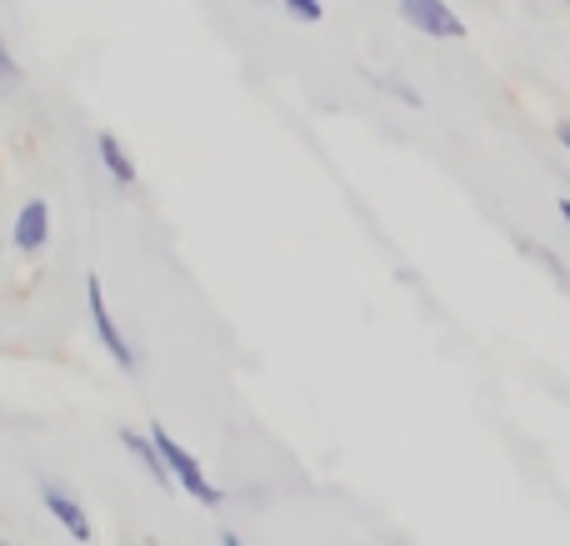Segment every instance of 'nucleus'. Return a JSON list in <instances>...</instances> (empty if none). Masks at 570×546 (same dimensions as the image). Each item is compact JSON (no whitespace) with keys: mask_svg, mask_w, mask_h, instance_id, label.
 Wrapping results in <instances>:
<instances>
[{"mask_svg":"<svg viewBox=\"0 0 570 546\" xmlns=\"http://www.w3.org/2000/svg\"><path fill=\"white\" fill-rule=\"evenodd\" d=\"M266 6H271V0H266Z\"/></svg>","mask_w":570,"mask_h":546,"instance_id":"15","label":"nucleus"},{"mask_svg":"<svg viewBox=\"0 0 570 546\" xmlns=\"http://www.w3.org/2000/svg\"><path fill=\"white\" fill-rule=\"evenodd\" d=\"M220 546H246V542H240L236 532H220Z\"/></svg>","mask_w":570,"mask_h":546,"instance_id":"12","label":"nucleus"},{"mask_svg":"<svg viewBox=\"0 0 570 546\" xmlns=\"http://www.w3.org/2000/svg\"><path fill=\"white\" fill-rule=\"evenodd\" d=\"M556 136H561V146L570 150V120H561V126H556Z\"/></svg>","mask_w":570,"mask_h":546,"instance_id":"11","label":"nucleus"},{"mask_svg":"<svg viewBox=\"0 0 570 546\" xmlns=\"http://www.w3.org/2000/svg\"><path fill=\"white\" fill-rule=\"evenodd\" d=\"M150 437H156L160 457H166L170 477H176V487H180V491H186V497H196V501H200V507H220V501H226V497H220V487H216V481H210V477H206V471H200V461H196V457H190V451H186V447H180V441H176V437H170V431H166V427H150Z\"/></svg>","mask_w":570,"mask_h":546,"instance_id":"1","label":"nucleus"},{"mask_svg":"<svg viewBox=\"0 0 570 546\" xmlns=\"http://www.w3.org/2000/svg\"><path fill=\"white\" fill-rule=\"evenodd\" d=\"M371 80H375V86H381V90H391L395 100H405V106H411V110H421V106H425V100L415 96V86H405V80H391V76H371Z\"/></svg>","mask_w":570,"mask_h":546,"instance_id":"9","label":"nucleus"},{"mask_svg":"<svg viewBox=\"0 0 570 546\" xmlns=\"http://www.w3.org/2000/svg\"><path fill=\"white\" fill-rule=\"evenodd\" d=\"M0 546H10V542H0Z\"/></svg>","mask_w":570,"mask_h":546,"instance_id":"14","label":"nucleus"},{"mask_svg":"<svg viewBox=\"0 0 570 546\" xmlns=\"http://www.w3.org/2000/svg\"><path fill=\"white\" fill-rule=\"evenodd\" d=\"M96 156H100V166L110 170V181H116V186H136V160H130V150L120 146V136L100 130V136H96Z\"/></svg>","mask_w":570,"mask_h":546,"instance_id":"7","label":"nucleus"},{"mask_svg":"<svg viewBox=\"0 0 570 546\" xmlns=\"http://www.w3.org/2000/svg\"><path fill=\"white\" fill-rule=\"evenodd\" d=\"M120 447L136 457V467L140 471H150V477L160 481V487H176V477H170V467H166V457H160V447H156V437L150 431H120Z\"/></svg>","mask_w":570,"mask_h":546,"instance_id":"6","label":"nucleus"},{"mask_svg":"<svg viewBox=\"0 0 570 546\" xmlns=\"http://www.w3.org/2000/svg\"><path fill=\"white\" fill-rule=\"evenodd\" d=\"M86 311H90V326H96V337H100V347L110 351V361H116L126 377H136L140 371V351L126 341V331H120V321L110 316V306H106V286H100V276H86Z\"/></svg>","mask_w":570,"mask_h":546,"instance_id":"2","label":"nucleus"},{"mask_svg":"<svg viewBox=\"0 0 570 546\" xmlns=\"http://www.w3.org/2000/svg\"><path fill=\"white\" fill-rule=\"evenodd\" d=\"M36 491H40V507L56 517V527H66L70 532V542H80L86 546L90 537H96V527H90V517H86V507H80L76 497H70L60 481H50V477H40L36 481Z\"/></svg>","mask_w":570,"mask_h":546,"instance_id":"4","label":"nucleus"},{"mask_svg":"<svg viewBox=\"0 0 570 546\" xmlns=\"http://www.w3.org/2000/svg\"><path fill=\"white\" fill-rule=\"evenodd\" d=\"M556 211H561V221L570 226V196H566V201H561V206H556Z\"/></svg>","mask_w":570,"mask_h":546,"instance_id":"13","label":"nucleus"},{"mask_svg":"<svg viewBox=\"0 0 570 546\" xmlns=\"http://www.w3.org/2000/svg\"><path fill=\"white\" fill-rule=\"evenodd\" d=\"M401 20L431 40H461L465 36V20L455 16L445 0H401Z\"/></svg>","mask_w":570,"mask_h":546,"instance_id":"3","label":"nucleus"},{"mask_svg":"<svg viewBox=\"0 0 570 546\" xmlns=\"http://www.w3.org/2000/svg\"><path fill=\"white\" fill-rule=\"evenodd\" d=\"M46 241H50V206L36 196V201H26V206H20L16 231H10V246H16L20 256H40V251H46Z\"/></svg>","mask_w":570,"mask_h":546,"instance_id":"5","label":"nucleus"},{"mask_svg":"<svg viewBox=\"0 0 570 546\" xmlns=\"http://www.w3.org/2000/svg\"><path fill=\"white\" fill-rule=\"evenodd\" d=\"M20 86H26V70H20V60L10 56L6 36H0V100H6V96H16Z\"/></svg>","mask_w":570,"mask_h":546,"instance_id":"8","label":"nucleus"},{"mask_svg":"<svg viewBox=\"0 0 570 546\" xmlns=\"http://www.w3.org/2000/svg\"><path fill=\"white\" fill-rule=\"evenodd\" d=\"M281 6H285V16H291V20H305V26H315V20L325 16L321 0H281Z\"/></svg>","mask_w":570,"mask_h":546,"instance_id":"10","label":"nucleus"}]
</instances>
